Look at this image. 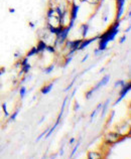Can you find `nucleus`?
Segmentation results:
<instances>
[{"mask_svg": "<svg viewBox=\"0 0 131 159\" xmlns=\"http://www.w3.org/2000/svg\"><path fill=\"white\" fill-rule=\"evenodd\" d=\"M118 137H119V135L116 133H110L108 134V135L106 136V141L108 142V143H115V142L118 141Z\"/></svg>", "mask_w": 131, "mask_h": 159, "instance_id": "nucleus-1", "label": "nucleus"}, {"mask_svg": "<svg viewBox=\"0 0 131 159\" xmlns=\"http://www.w3.org/2000/svg\"><path fill=\"white\" fill-rule=\"evenodd\" d=\"M88 159H102V156L97 152H90L88 154Z\"/></svg>", "mask_w": 131, "mask_h": 159, "instance_id": "nucleus-2", "label": "nucleus"}, {"mask_svg": "<svg viewBox=\"0 0 131 159\" xmlns=\"http://www.w3.org/2000/svg\"><path fill=\"white\" fill-rule=\"evenodd\" d=\"M77 149H78V146H76V148H75V149L73 150V154H74V153L76 152V150H77ZM73 154H72V155H73Z\"/></svg>", "mask_w": 131, "mask_h": 159, "instance_id": "nucleus-3", "label": "nucleus"}]
</instances>
